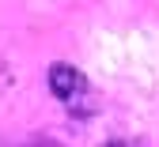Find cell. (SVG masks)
I'll return each mask as SVG.
<instances>
[{
    "label": "cell",
    "mask_w": 159,
    "mask_h": 147,
    "mask_svg": "<svg viewBox=\"0 0 159 147\" xmlns=\"http://www.w3.org/2000/svg\"><path fill=\"white\" fill-rule=\"evenodd\" d=\"M106 147H129V143H106Z\"/></svg>",
    "instance_id": "cell-3"
},
{
    "label": "cell",
    "mask_w": 159,
    "mask_h": 147,
    "mask_svg": "<svg viewBox=\"0 0 159 147\" xmlns=\"http://www.w3.org/2000/svg\"><path fill=\"white\" fill-rule=\"evenodd\" d=\"M49 91H53V98L61 102L65 110H72L80 117L95 113V91H91L87 76L80 72V68H72V64H53L49 68Z\"/></svg>",
    "instance_id": "cell-1"
},
{
    "label": "cell",
    "mask_w": 159,
    "mask_h": 147,
    "mask_svg": "<svg viewBox=\"0 0 159 147\" xmlns=\"http://www.w3.org/2000/svg\"><path fill=\"white\" fill-rule=\"evenodd\" d=\"M30 147H57V143H30Z\"/></svg>",
    "instance_id": "cell-2"
}]
</instances>
